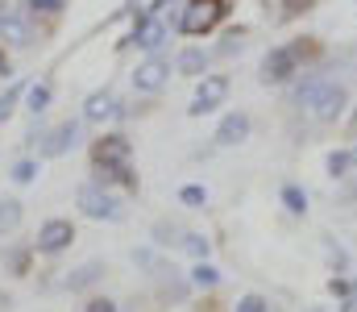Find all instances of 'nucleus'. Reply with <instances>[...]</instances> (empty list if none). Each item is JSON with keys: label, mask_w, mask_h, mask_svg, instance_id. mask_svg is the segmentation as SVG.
<instances>
[{"label": "nucleus", "mask_w": 357, "mask_h": 312, "mask_svg": "<svg viewBox=\"0 0 357 312\" xmlns=\"http://www.w3.org/2000/svg\"><path fill=\"white\" fill-rule=\"evenodd\" d=\"M295 101L303 104L316 121H337V117L345 112V101H349V96H345V88H341V84H320V80H316V84L299 88V92H295Z\"/></svg>", "instance_id": "1"}, {"label": "nucleus", "mask_w": 357, "mask_h": 312, "mask_svg": "<svg viewBox=\"0 0 357 312\" xmlns=\"http://www.w3.org/2000/svg\"><path fill=\"white\" fill-rule=\"evenodd\" d=\"M299 63H303V42H291V46H278L274 54H266V80L270 84H287L295 71H299Z\"/></svg>", "instance_id": "2"}, {"label": "nucleus", "mask_w": 357, "mask_h": 312, "mask_svg": "<svg viewBox=\"0 0 357 312\" xmlns=\"http://www.w3.org/2000/svg\"><path fill=\"white\" fill-rule=\"evenodd\" d=\"M220 17H225V4L220 0H191V8L183 17V34H208Z\"/></svg>", "instance_id": "3"}, {"label": "nucleus", "mask_w": 357, "mask_h": 312, "mask_svg": "<svg viewBox=\"0 0 357 312\" xmlns=\"http://www.w3.org/2000/svg\"><path fill=\"white\" fill-rule=\"evenodd\" d=\"M79 212H88L91 221H121V205L104 188H84L79 192Z\"/></svg>", "instance_id": "4"}, {"label": "nucleus", "mask_w": 357, "mask_h": 312, "mask_svg": "<svg viewBox=\"0 0 357 312\" xmlns=\"http://www.w3.org/2000/svg\"><path fill=\"white\" fill-rule=\"evenodd\" d=\"M71 242H75V225H71V221H59V216H54V221H46V225L38 229V250H42V254H59V250H67Z\"/></svg>", "instance_id": "5"}, {"label": "nucleus", "mask_w": 357, "mask_h": 312, "mask_svg": "<svg viewBox=\"0 0 357 312\" xmlns=\"http://www.w3.org/2000/svg\"><path fill=\"white\" fill-rule=\"evenodd\" d=\"M229 96V80L225 75H212V80H204L199 88H195V96H191V117H204V112H212L216 104Z\"/></svg>", "instance_id": "6"}, {"label": "nucleus", "mask_w": 357, "mask_h": 312, "mask_svg": "<svg viewBox=\"0 0 357 312\" xmlns=\"http://www.w3.org/2000/svg\"><path fill=\"white\" fill-rule=\"evenodd\" d=\"M75 142H79V125H75V121H63L59 129H50V133L42 138V154H46V158H59V154H67Z\"/></svg>", "instance_id": "7"}, {"label": "nucleus", "mask_w": 357, "mask_h": 312, "mask_svg": "<svg viewBox=\"0 0 357 312\" xmlns=\"http://www.w3.org/2000/svg\"><path fill=\"white\" fill-rule=\"evenodd\" d=\"M167 75H171V67H167L162 59H146V63L133 71V88H137V92H158V88L167 84Z\"/></svg>", "instance_id": "8"}, {"label": "nucleus", "mask_w": 357, "mask_h": 312, "mask_svg": "<svg viewBox=\"0 0 357 312\" xmlns=\"http://www.w3.org/2000/svg\"><path fill=\"white\" fill-rule=\"evenodd\" d=\"M250 138V112H229L225 121H220V129H216V146H241Z\"/></svg>", "instance_id": "9"}, {"label": "nucleus", "mask_w": 357, "mask_h": 312, "mask_svg": "<svg viewBox=\"0 0 357 312\" xmlns=\"http://www.w3.org/2000/svg\"><path fill=\"white\" fill-rule=\"evenodd\" d=\"M84 117L88 121H104V117H121V108L112 101V92H91L88 104H84Z\"/></svg>", "instance_id": "10"}, {"label": "nucleus", "mask_w": 357, "mask_h": 312, "mask_svg": "<svg viewBox=\"0 0 357 312\" xmlns=\"http://www.w3.org/2000/svg\"><path fill=\"white\" fill-rule=\"evenodd\" d=\"M162 42H167V29H162V25H158L154 17L137 25V46H142V50H158Z\"/></svg>", "instance_id": "11"}, {"label": "nucleus", "mask_w": 357, "mask_h": 312, "mask_svg": "<svg viewBox=\"0 0 357 312\" xmlns=\"http://www.w3.org/2000/svg\"><path fill=\"white\" fill-rule=\"evenodd\" d=\"M204 67H208V54L204 50H183L178 54V71L183 75H204Z\"/></svg>", "instance_id": "12"}, {"label": "nucleus", "mask_w": 357, "mask_h": 312, "mask_svg": "<svg viewBox=\"0 0 357 312\" xmlns=\"http://www.w3.org/2000/svg\"><path fill=\"white\" fill-rule=\"evenodd\" d=\"M100 271H104L100 262H88V267H79V271H71V275H67V288H71V292H79V288H88V283H96V275H100Z\"/></svg>", "instance_id": "13"}, {"label": "nucleus", "mask_w": 357, "mask_h": 312, "mask_svg": "<svg viewBox=\"0 0 357 312\" xmlns=\"http://www.w3.org/2000/svg\"><path fill=\"white\" fill-rule=\"evenodd\" d=\"M17 225H21V205L17 200H0V237L13 233Z\"/></svg>", "instance_id": "14"}, {"label": "nucleus", "mask_w": 357, "mask_h": 312, "mask_svg": "<svg viewBox=\"0 0 357 312\" xmlns=\"http://www.w3.org/2000/svg\"><path fill=\"white\" fill-rule=\"evenodd\" d=\"M0 38L4 42H25V25L13 21V17H0Z\"/></svg>", "instance_id": "15"}, {"label": "nucleus", "mask_w": 357, "mask_h": 312, "mask_svg": "<svg viewBox=\"0 0 357 312\" xmlns=\"http://www.w3.org/2000/svg\"><path fill=\"white\" fill-rule=\"evenodd\" d=\"M21 92H25V84H13V88L0 96V121H8V117H13V104L21 101Z\"/></svg>", "instance_id": "16"}, {"label": "nucleus", "mask_w": 357, "mask_h": 312, "mask_svg": "<svg viewBox=\"0 0 357 312\" xmlns=\"http://www.w3.org/2000/svg\"><path fill=\"white\" fill-rule=\"evenodd\" d=\"M25 101H29V108H33V112H42V108L50 104V88H46V84H33V88L25 92Z\"/></svg>", "instance_id": "17"}, {"label": "nucleus", "mask_w": 357, "mask_h": 312, "mask_svg": "<svg viewBox=\"0 0 357 312\" xmlns=\"http://www.w3.org/2000/svg\"><path fill=\"white\" fill-rule=\"evenodd\" d=\"M183 250L195 254V258H208V237H199V233H183Z\"/></svg>", "instance_id": "18"}, {"label": "nucleus", "mask_w": 357, "mask_h": 312, "mask_svg": "<svg viewBox=\"0 0 357 312\" xmlns=\"http://www.w3.org/2000/svg\"><path fill=\"white\" fill-rule=\"evenodd\" d=\"M191 279H195V288H216V283H220L216 267H204V262H199V267L191 271Z\"/></svg>", "instance_id": "19"}, {"label": "nucleus", "mask_w": 357, "mask_h": 312, "mask_svg": "<svg viewBox=\"0 0 357 312\" xmlns=\"http://www.w3.org/2000/svg\"><path fill=\"white\" fill-rule=\"evenodd\" d=\"M178 200H183V205H191V208H199V205H208V192H204L199 184H187V188L178 192Z\"/></svg>", "instance_id": "20"}, {"label": "nucleus", "mask_w": 357, "mask_h": 312, "mask_svg": "<svg viewBox=\"0 0 357 312\" xmlns=\"http://www.w3.org/2000/svg\"><path fill=\"white\" fill-rule=\"evenodd\" d=\"M349 163H354V154H349V150L328 154V175H345V171H349Z\"/></svg>", "instance_id": "21"}, {"label": "nucleus", "mask_w": 357, "mask_h": 312, "mask_svg": "<svg viewBox=\"0 0 357 312\" xmlns=\"http://www.w3.org/2000/svg\"><path fill=\"white\" fill-rule=\"evenodd\" d=\"M282 200H287L291 212H307V192H299V188H287V192H282Z\"/></svg>", "instance_id": "22"}, {"label": "nucleus", "mask_w": 357, "mask_h": 312, "mask_svg": "<svg viewBox=\"0 0 357 312\" xmlns=\"http://www.w3.org/2000/svg\"><path fill=\"white\" fill-rule=\"evenodd\" d=\"M233 312H270V304L262 300V296H241V300H237V309H233Z\"/></svg>", "instance_id": "23"}, {"label": "nucleus", "mask_w": 357, "mask_h": 312, "mask_svg": "<svg viewBox=\"0 0 357 312\" xmlns=\"http://www.w3.org/2000/svg\"><path fill=\"white\" fill-rule=\"evenodd\" d=\"M33 175H38V163H29V158L13 167V179H17V184H33Z\"/></svg>", "instance_id": "24"}, {"label": "nucleus", "mask_w": 357, "mask_h": 312, "mask_svg": "<svg viewBox=\"0 0 357 312\" xmlns=\"http://www.w3.org/2000/svg\"><path fill=\"white\" fill-rule=\"evenodd\" d=\"M88 312H116V304H112V300H91Z\"/></svg>", "instance_id": "25"}, {"label": "nucleus", "mask_w": 357, "mask_h": 312, "mask_svg": "<svg viewBox=\"0 0 357 312\" xmlns=\"http://www.w3.org/2000/svg\"><path fill=\"white\" fill-rule=\"evenodd\" d=\"M33 8H59V0H29Z\"/></svg>", "instance_id": "26"}, {"label": "nucleus", "mask_w": 357, "mask_h": 312, "mask_svg": "<svg viewBox=\"0 0 357 312\" xmlns=\"http://www.w3.org/2000/svg\"><path fill=\"white\" fill-rule=\"evenodd\" d=\"M299 4H303V0H287V8H299Z\"/></svg>", "instance_id": "27"}, {"label": "nucleus", "mask_w": 357, "mask_h": 312, "mask_svg": "<svg viewBox=\"0 0 357 312\" xmlns=\"http://www.w3.org/2000/svg\"><path fill=\"white\" fill-rule=\"evenodd\" d=\"M0 71H8V67H4V50H0Z\"/></svg>", "instance_id": "28"}, {"label": "nucleus", "mask_w": 357, "mask_h": 312, "mask_svg": "<svg viewBox=\"0 0 357 312\" xmlns=\"http://www.w3.org/2000/svg\"><path fill=\"white\" fill-rule=\"evenodd\" d=\"M354 133H357V112H354Z\"/></svg>", "instance_id": "29"}, {"label": "nucleus", "mask_w": 357, "mask_h": 312, "mask_svg": "<svg viewBox=\"0 0 357 312\" xmlns=\"http://www.w3.org/2000/svg\"><path fill=\"white\" fill-rule=\"evenodd\" d=\"M307 312H324V309H307Z\"/></svg>", "instance_id": "30"}]
</instances>
